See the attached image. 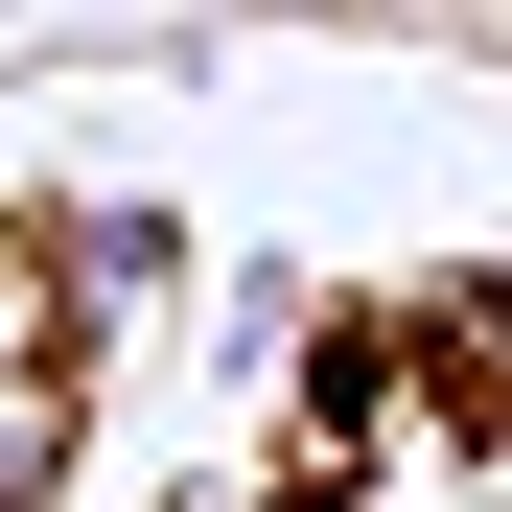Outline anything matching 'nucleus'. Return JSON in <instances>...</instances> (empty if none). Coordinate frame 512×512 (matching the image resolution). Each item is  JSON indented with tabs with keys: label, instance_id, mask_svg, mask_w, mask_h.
Instances as JSON below:
<instances>
[{
	"label": "nucleus",
	"instance_id": "f257e3e1",
	"mask_svg": "<svg viewBox=\"0 0 512 512\" xmlns=\"http://www.w3.org/2000/svg\"><path fill=\"white\" fill-rule=\"evenodd\" d=\"M47 466H70V419H47V233H0V512Z\"/></svg>",
	"mask_w": 512,
	"mask_h": 512
}]
</instances>
